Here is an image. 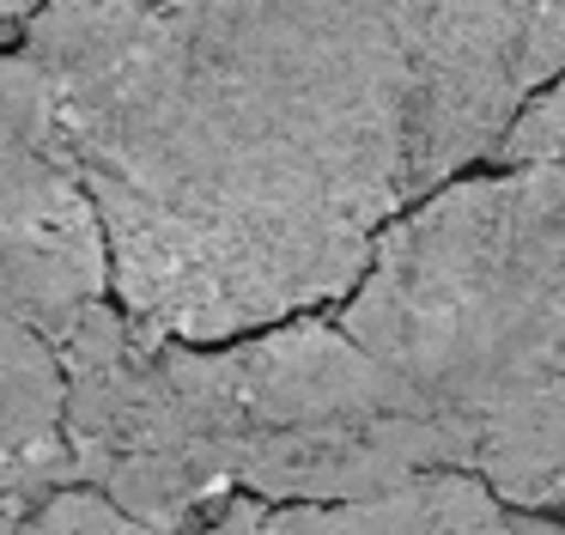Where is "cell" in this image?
<instances>
[{
    "mask_svg": "<svg viewBox=\"0 0 565 535\" xmlns=\"http://www.w3.org/2000/svg\"><path fill=\"white\" fill-rule=\"evenodd\" d=\"M62 438L74 481L159 535H189L232 499L220 450V347L159 335L98 298L62 340Z\"/></svg>",
    "mask_w": 565,
    "mask_h": 535,
    "instance_id": "cell-4",
    "label": "cell"
},
{
    "mask_svg": "<svg viewBox=\"0 0 565 535\" xmlns=\"http://www.w3.org/2000/svg\"><path fill=\"white\" fill-rule=\"evenodd\" d=\"M98 298L110 255L86 182L55 153L0 146V323L55 347Z\"/></svg>",
    "mask_w": 565,
    "mask_h": 535,
    "instance_id": "cell-5",
    "label": "cell"
},
{
    "mask_svg": "<svg viewBox=\"0 0 565 535\" xmlns=\"http://www.w3.org/2000/svg\"><path fill=\"white\" fill-rule=\"evenodd\" d=\"M164 7H183V0H164Z\"/></svg>",
    "mask_w": 565,
    "mask_h": 535,
    "instance_id": "cell-14",
    "label": "cell"
},
{
    "mask_svg": "<svg viewBox=\"0 0 565 535\" xmlns=\"http://www.w3.org/2000/svg\"><path fill=\"white\" fill-rule=\"evenodd\" d=\"M0 146L67 158L62 122H55V104H50V85H43V73L31 67L19 49H0Z\"/></svg>",
    "mask_w": 565,
    "mask_h": 535,
    "instance_id": "cell-8",
    "label": "cell"
},
{
    "mask_svg": "<svg viewBox=\"0 0 565 535\" xmlns=\"http://www.w3.org/2000/svg\"><path fill=\"white\" fill-rule=\"evenodd\" d=\"M110 298L159 335L220 347L353 292L383 219L329 170L189 80L152 122L79 158Z\"/></svg>",
    "mask_w": 565,
    "mask_h": 535,
    "instance_id": "cell-2",
    "label": "cell"
},
{
    "mask_svg": "<svg viewBox=\"0 0 565 535\" xmlns=\"http://www.w3.org/2000/svg\"><path fill=\"white\" fill-rule=\"evenodd\" d=\"M511 535H559V523H553V511H516Z\"/></svg>",
    "mask_w": 565,
    "mask_h": 535,
    "instance_id": "cell-13",
    "label": "cell"
},
{
    "mask_svg": "<svg viewBox=\"0 0 565 535\" xmlns=\"http://www.w3.org/2000/svg\"><path fill=\"white\" fill-rule=\"evenodd\" d=\"M55 408H62V371L55 353L38 335L0 323V457L55 438Z\"/></svg>",
    "mask_w": 565,
    "mask_h": 535,
    "instance_id": "cell-7",
    "label": "cell"
},
{
    "mask_svg": "<svg viewBox=\"0 0 565 535\" xmlns=\"http://www.w3.org/2000/svg\"><path fill=\"white\" fill-rule=\"evenodd\" d=\"M220 450L232 493L262 505L371 499L456 469L426 401L322 316L220 340Z\"/></svg>",
    "mask_w": 565,
    "mask_h": 535,
    "instance_id": "cell-3",
    "label": "cell"
},
{
    "mask_svg": "<svg viewBox=\"0 0 565 535\" xmlns=\"http://www.w3.org/2000/svg\"><path fill=\"white\" fill-rule=\"evenodd\" d=\"M201 535H511V511L468 469H426L402 486L334 505H262L232 493Z\"/></svg>",
    "mask_w": 565,
    "mask_h": 535,
    "instance_id": "cell-6",
    "label": "cell"
},
{
    "mask_svg": "<svg viewBox=\"0 0 565 535\" xmlns=\"http://www.w3.org/2000/svg\"><path fill=\"white\" fill-rule=\"evenodd\" d=\"M31 535H159V529L122 517V511L104 505L98 493H86V486H62V493L43 499ZM189 535H201V529H189Z\"/></svg>",
    "mask_w": 565,
    "mask_h": 535,
    "instance_id": "cell-11",
    "label": "cell"
},
{
    "mask_svg": "<svg viewBox=\"0 0 565 535\" xmlns=\"http://www.w3.org/2000/svg\"><path fill=\"white\" fill-rule=\"evenodd\" d=\"M487 165L499 170H559V73L541 80L523 104L511 109L504 134L492 140Z\"/></svg>",
    "mask_w": 565,
    "mask_h": 535,
    "instance_id": "cell-10",
    "label": "cell"
},
{
    "mask_svg": "<svg viewBox=\"0 0 565 535\" xmlns=\"http://www.w3.org/2000/svg\"><path fill=\"white\" fill-rule=\"evenodd\" d=\"M341 335L390 365L504 511L565 486V177H450L383 219Z\"/></svg>",
    "mask_w": 565,
    "mask_h": 535,
    "instance_id": "cell-1",
    "label": "cell"
},
{
    "mask_svg": "<svg viewBox=\"0 0 565 535\" xmlns=\"http://www.w3.org/2000/svg\"><path fill=\"white\" fill-rule=\"evenodd\" d=\"M31 12H38V0H0V49L13 43V36H19V24H25Z\"/></svg>",
    "mask_w": 565,
    "mask_h": 535,
    "instance_id": "cell-12",
    "label": "cell"
},
{
    "mask_svg": "<svg viewBox=\"0 0 565 535\" xmlns=\"http://www.w3.org/2000/svg\"><path fill=\"white\" fill-rule=\"evenodd\" d=\"M62 486H79L74 481V462H67V450H62V438L0 457V535H31L43 499L62 493Z\"/></svg>",
    "mask_w": 565,
    "mask_h": 535,
    "instance_id": "cell-9",
    "label": "cell"
}]
</instances>
